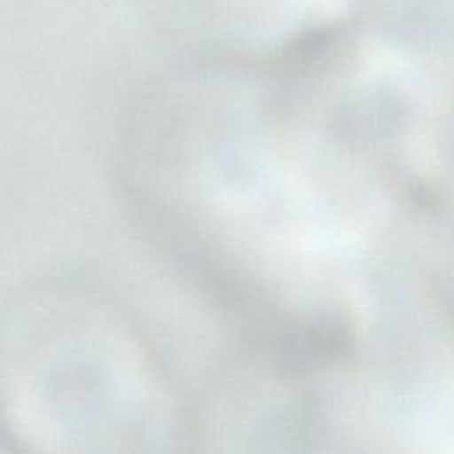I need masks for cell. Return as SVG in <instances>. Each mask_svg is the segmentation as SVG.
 Segmentation results:
<instances>
[{
	"label": "cell",
	"mask_w": 454,
	"mask_h": 454,
	"mask_svg": "<svg viewBox=\"0 0 454 454\" xmlns=\"http://www.w3.org/2000/svg\"><path fill=\"white\" fill-rule=\"evenodd\" d=\"M216 48L209 60L280 66L342 32L358 0H186Z\"/></svg>",
	"instance_id": "cell-1"
}]
</instances>
